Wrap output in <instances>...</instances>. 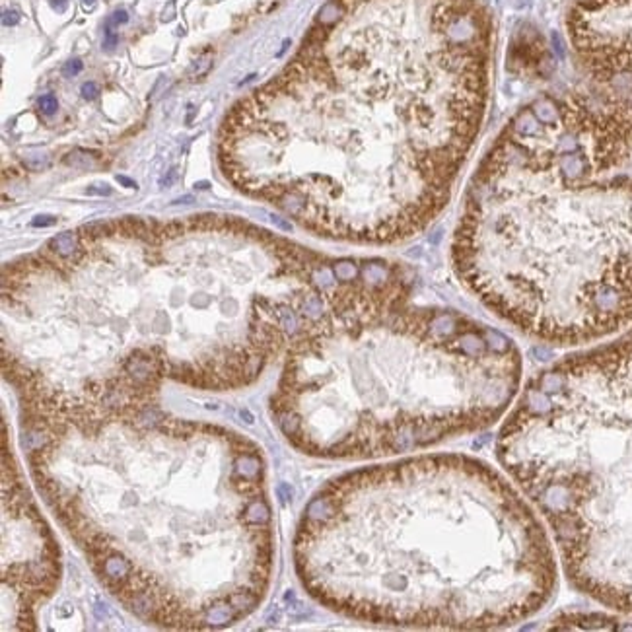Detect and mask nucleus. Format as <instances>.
<instances>
[{
	"label": "nucleus",
	"mask_w": 632,
	"mask_h": 632,
	"mask_svg": "<svg viewBox=\"0 0 632 632\" xmlns=\"http://www.w3.org/2000/svg\"><path fill=\"white\" fill-rule=\"evenodd\" d=\"M296 570L325 607L372 625L488 631L531 619L558 554L504 469L442 453L347 473L304 510Z\"/></svg>",
	"instance_id": "f03ea898"
},
{
	"label": "nucleus",
	"mask_w": 632,
	"mask_h": 632,
	"mask_svg": "<svg viewBox=\"0 0 632 632\" xmlns=\"http://www.w3.org/2000/svg\"><path fill=\"white\" fill-rule=\"evenodd\" d=\"M53 224H57V218L55 216H35L32 222L33 228H47V226H53Z\"/></svg>",
	"instance_id": "4468645a"
},
{
	"label": "nucleus",
	"mask_w": 632,
	"mask_h": 632,
	"mask_svg": "<svg viewBox=\"0 0 632 632\" xmlns=\"http://www.w3.org/2000/svg\"><path fill=\"white\" fill-rule=\"evenodd\" d=\"M117 181H119L121 185H125V187H130V189H136V183H134V181H130L128 177H123V175H119V177H117Z\"/></svg>",
	"instance_id": "f3484780"
},
{
	"label": "nucleus",
	"mask_w": 632,
	"mask_h": 632,
	"mask_svg": "<svg viewBox=\"0 0 632 632\" xmlns=\"http://www.w3.org/2000/svg\"><path fill=\"white\" fill-rule=\"evenodd\" d=\"M82 68H84V63L74 57V59L66 61V64L63 66V74L66 78H72V76H78V74L82 72Z\"/></svg>",
	"instance_id": "1a4fd4ad"
},
{
	"label": "nucleus",
	"mask_w": 632,
	"mask_h": 632,
	"mask_svg": "<svg viewBox=\"0 0 632 632\" xmlns=\"http://www.w3.org/2000/svg\"><path fill=\"white\" fill-rule=\"evenodd\" d=\"M20 20H22V14L18 10H4L2 12V26H6V28L16 26Z\"/></svg>",
	"instance_id": "9b49d317"
},
{
	"label": "nucleus",
	"mask_w": 632,
	"mask_h": 632,
	"mask_svg": "<svg viewBox=\"0 0 632 632\" xmlns=\"http://www.w3.org/2000/svg\"><path fill=\"white\" fill-rule=\"evenodd\" d=\"M568 33L599 88L632 90V0H578L568 14Z\"/></svg>",
	"instance_id": "423d86ee"
},
{
	"label": "nucleus",
	"mask_w": 632,
	"mask_h": 632,
	"mask_svg": "<svg viewBox=\"0 0 632 632\" xmlns=\"http://www.w3.org/2000/svg\"><path fill=\"white\" fill-rule=\"evenodd\" d=\"M39 111L43 113V115H53V113H57V109H59V101H57V97L53 94H45L39 97Z\"/></svg>",
	"instance_id": "6e6552de"
},
{
	"label": "nucleus",
	"mask_w": 632,
	"mask_h": 632,
	"mask_svg": "<svg viewBox=\"0 0 632 632\" xmlns=\"http://www.w3.org/2000/svg\"><path fill=\"white\" fill-rule=\"evenodd\" d=\"M181 202H195V198H193V197H183V198L173 200V204H181Z\"/></svg>",
	"instance_id": "a211bd4d"
},
{
	"label": "nucleus",
	"mask_w": 632,
	"mask_h": 632,
	"mask_svg": "<svg viewBox=\"0 0 632 632\" xmlns=\"http://www.w3.org/2000/svg\"><path fill=\"white\" fill-rule=\"evenodd\" d=\"M117 43H119V37H117V33L111 32V26H105V39H103V49H105V51H113V49L117 47Z\"/></svg>",
	"instance_id": "f8f14e48"
},
{
	"label": "nucleus",
	"mask_w": 632,
	"mask_h": 632,
	"mask_svg": "<svg viewBox=\"0 0 632 632\" xmlns=\"http://www.w3.org/2000/svg\"><path fill=\"white\" fill-rule=\"evenodd\" d=\"M80 245H82V239H80L78 234L63 232V234H59L57 237L51 239L49 249L55 253V255L63 257V259H70V257H74V255L78 253Z\"/></svg>",
	"instance_id": "0eeeda50"
},
{
	"label": "nucleus",
	"mask_w": 632,
	"mask_h": 632,
	"mask_svg": "<svg viewBox=\"0 0 632 632\" xmlns=\"http://www.w3.org/2000/svg\"><path fill=\"white\" fill-rule=\"evenodd\" d=\"M128 22V14H126V10H115L113 12V16L109 18V22H107V26H123Z\"/></svg>",
	"instance_id": "ddd939ff"
},
{
	"label": "nucleus",
	"mask_w": 632,
	"mask_h": 632,
	"mask_svg": "<svg viewBox=\"0 0 632 632\" xmlns=\"http://www.w3.org/2000/svg\"><path fill=\"white\" fill-rule=\"evenodd\" d=\"M496 455L570 584L632 619V327L529 379Z\"/></svg>",
	"instance_id": "39448f33"
},
{
	"label": "nucleus",
	"mask_w": 632,
	"mask_h": 632,
	"mask_svg": "<svg viewBox=\"0 0 632 632\" xmlns=\"http://www.w3.org/2000/svg\"><path fill=\"white\" fill-rule=\"evenodd\" d=\"M88 195H111V187L109 185H94V187H88Z\"/></svg>",
	"instance_id": "2eb2a0df"
},
{
	"label": "nucleus",
	"mask_w": 632,
	"mask_h": 632,
	"mask_svg": "<svg viewBox=\"0 0 632 632\" xmlns=\"http://www.w3.org/2000/svg\"><path fill=\"white\" fill-rule=\"evenodd\" d=\"M632 107L619 94L543 97L471 179L451 257L519 333L584 347L632 327Z\"/></svg>",
	"instance_id": "7ed1b4c3"
},
{
	"label": "nucleus",
	"mask_w": 632,
	"mask_h": 632,
	"mask_svg": "<svg viewBox=\"0 0 632 632\" xmlns=\"http://www.w3.org/2000/svg\"><path fill=\"white\" fill-rule=\"evenodd\" d=\"M51 4H53V8H55V10H59V12H64V10H66V4H68V0H51Z\"/></svg>",
	"instance_id": "dca6fc26"
},
{
	"label": "nucleus",
	"mask_w": 632,
	"mask_h": 632,
	"mask_svg": "<svg viewBox=\"0 0 632 632\" xmlns=\"http://www.w3.org/2000/svg\"><path fill=\"white\" fill-rule=\"evenodd\" d=\"M407 296L335 312L286 352L273 418L300 451L376 459L504 420L521 391L517 347L453 310Z\"/></svg>",
	"instance_id": "20e7f679"
},
{
	"label": "nucleus",
	"mask_w": 632,
	"mask_h": 632,
	"mask_svg": "<svg viewBox=\"0 0 632 632\" xmlns=\"http://www.w3.org/2000/svg\"><path fill=\"white\" fill-rule=\"evenodd\" d=\"M488 20L432 47L381 26L333 55L312 37L220 130L218 158L239 191L317 236L393 243L447 204L488 90Z\"/></svg>",
	"instance_id": "f257e3e1"
},
{
	"label": "nucleus",
	"mask_w": 632,
	"mask_h": 632,
	"mask_svg": "<svg viewBox=\"0 0 632 632\" xmlns=\"http://www.w3.org/2000/svg\"><path fill=\"white\" fill-rule=\"evenodd\" d=\"M95 4V0H82V6L86 8V10H92Z\"/></svg>",
	"instance_id": "6ab92c4d"
},
{
	"label": "nucleus",
	"mask_w": 632,
	"mask_h": 632,
	"mask_svg": "<svg viewBox=\"0 0 632 632\" xmlns=\"http://www.w3.org/2000/svg\"><path fill=\"white\" fill-rule=\"evenodd\" d=\"M99 92H101V90H99V86H97L95 82H84L82 88H80V94H82V97H84L86 101H94L95 97L99 95Z\"/></svg>",
	"instance_id": "9d476101"
}]
</instances>
